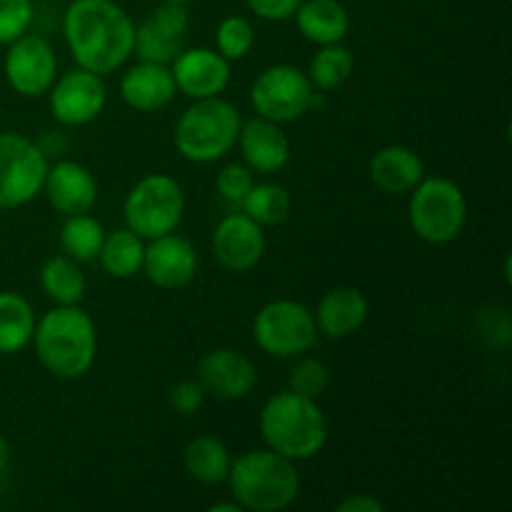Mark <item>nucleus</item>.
Returning a JSON list of instances; mask_svg holds the SVG:
<instances>
[{
	"label": "nucleus",
	"mask_w": 512,
	"mask_h": 512,
	"mask_svg": "<svg viewBox=\"0 0 512 512\" xmlns=\"http://www.w3.org/2000/svg\"><path fill=\"white\" fill-rule=\"evenodd\" d=\"M175 88L193 100L215 98L230 83V60L213 48H183L170 68Z\"/></svg>",
	"instance_id": "14"
},
{
	"label": "nucleus",
	"mask_w": 512,
	"mask_h": 512,
	"mask_svg": "<svg viewBox=\"0 0 512 512\" xmlns=\"http://www.w3.org/2000/svg\"><path fill=\"white\" fill-rule=\"evenodd\" d=\"M385 505L368 493H355L338 503V512H383Z\"/></svg>",
	"instance_id": "37"
},
{
	"label": "nucleus",
	"mask_w": 512,
	"mask_h": 512,
	"mask_svg": "<svg viewBox=\"0 0 512 512\" xmlns=\"http://www.w3.org/2000/svg\"><path fill=\"white\" fill-rule=\"evenodd\" d=\"M255 28L243 15H228L215 30V45L225 60H243L253 50Z\"/></svg>",
	"instance_id": "31"
},
{
	"label": "nucleus",
	"mask_w": 512,
	"mask_h": 512,
	"mask_svg": "<svg viewBox=\"0 0 512 512\" xmlns=\"http://www.w3.org/2000/svg\"><path fill=\"white\" fill-rule=\"evenodd\" d=\"M368 310L370 305L363 290L343 285V288H335L330 293H325L313 315L315 325H318V333L340 340L353 335L358 328H363V323L368 320Z\"/></svg>",
	"instance_id": "20"
},
{
	"label": "nucleus",
	"mask_w": 512,
	"mask_h": 512,
	"mask_svg": "<svg viewBox=\"0 0 512 512\" xmlns=\"http://www.w3.org/2000/svg\"><path fill=\"white\" fill-rule=\"evenodd\" d=\"M63 35L78 68L108 75L133 55V18L115 0H73L63 15Z\"/></svg>",
	"instance_id": "1"
},
{
	"label": "nucleus",
	"mask_w": 512,
	"mask_h": 512,
	"mask_svg": "<svg viewBox=\"0 0 512 512\" xmlns=\"http://www.w3.org/2000/svg\"><path fill=\"white\" fill-rule=\"evenodd\" d=\"M240 153L245 165L255 173H278L290 160V140L280 123L265 118H253L240 125Z\"/></svg>",
	"instance_id": "18"
},
{
	"label": "nucleus",
	"mask_w": 512,
	"mask_h": 512,
	"mask_svg": "<svg viewBox=\"0 0 512 512\" xmlns=\"http://www.w3.org/2000/svg\"><path fill=\"white\" fill-rule=\"evenodd\" d=\"M290 193L278 183H258L248 190L240 208L258 225H280L290 215Z\"/></svg>",
	"instance_id": "28"
},
{
	"label": "nucleus",
	"mask_w": 512,
	"mask_h": 512,
	"mask_svg": "<svg viewBox=\"0 0 512 512\" xmlns=\"http://www.w3.org/2000/svg\"><path fill=\"white\" fill-rule=\"evenodd\" d=\"M35 313L33 305L20 293H0V355H15L33 340Z\"/></svg>",
	"instance_id": "24"
},
{
	"label": "nucleus",
	"mask_w": 512,
	"mask_h": 512,
	"mask_svg": "<svg viewBox=\"0 0 512 512\" xmlns=\"http://www.w3.org/2000/svg\"><path fill=\"white\" fill-rule=\"evenodd\" d=\"M185 213V195L178 180L153 173L130 188L123 203L125 225L143 240L175 233Z\"/></svg>",
	"instance_id": "7"
},
{
	"label": "nucleus",
	"mask_w": 512,
	"mask_h": 512,
	"mask_svg": "<svg viewBox=\"0 0 512 512\" xmlns=\"http://www.w3.org/2000/svg\"><path fill=\"white\" fill-rule=\"evenodd\" d=\"M143 273L158 288H185L198 273V253L190 240L168 233L145 245Z\"/></svg>",
	"instance_id": "16"
},
{
	"label": "nucleus",
	"mask_w": 512,
	"mask_h": 512,
	"mask_svg": "<svg viewBox=\"0 0 512 512\" xmlns=\"http://www.w3.org/2000/svg\"><path fill=\"white\" fill-rule=\"evenodd\" d=\"M260 435L265 445L283 458L310 460L328 443V418L313 398L283 390L268 398L260 410Z\"/></svg>",
	"instance_id": "3"
},
{
	"label": "nucleus",
	"mask_w": 512,
	"mask_h": 512,
	"mask_svg": "<svg viewBox=\"0 0 512 512\" xmlns=\"http://www.w3.org/2000/svg\"><path fill=\"white\" fill-rule=\"evenodd\" d=\"M33 348L40 365L55 378H83L98 355V330L80 305H58L35 320Z\"/></svg>",
	"instance_id": "2"
},
{
	"label": "nucleus",
	"mask_w": 512,
	"mask_h": 512,
	"mask_svg": "<svg viewBox=\"0 0 512 512\" xmlns=\"http://www.w3.org/2000/svg\"><path fill=\"white\" fill-rule=\"evenodd\" d=\"M205 403V390L198 380H183L170 390V405L175 413L180 415H195L200 413Z\"/></svg>",
	"instance_id": "35"
},
{
	"label": "nucleus",
	"mask_w": 512,
	"mask_h": 512,
	"mask_svg": "<svg viewBox=\"0 0 512 512\" xmlns=\"http://www.w3.org/2000/svg\"><path fill=\"white\" fill-rule=\"evenodd\" d=\"M198 383L220 400H243L258 383L253 360L233 348H218L198 363Z\"/></svg>",
	"instance_id": "15"
},
{
	"label": "nucleus",
	"mask_w": 512,
	"mask_h": 512,
	"mask_svg": "<svg viewBox=\"0 0 512 512\" xmlns=\"http://www.w3.org/2000/svg\"><path fill=\"white\" fill-rule=\"evenodd\" d=\"M253 338L273 358H300L318 343V325L308 305L298 300H273L253 320Z\"/></svg>",
	"instance_id": "8"
},
{
	"label": "nucleus",
	"mask_w": 512,
	"mask_h": 512,
	"mask_svg": "<svg viewBox=\"0 0 512 512\" xmlns=\"http://www.w3.org/2000/svg\"><path fill=\"white\" fill-rule=\"evenodd\" d=\"M5 80L23 98H38L48 93L58 78V58L43 35L23 33L8 43L3 60Z\"/></svg>",
	"instance_id": "11"
},
{
	"label": "nucleus",
	"mask_w": 512,
	"mask_h": 512,
	"mask_svg": "<svg viewBox=\"0 0 512 512\" xmlns=\"http://www.w3.org/2000/svg\"><path fill=\"white\" fill-rule=\"evenodd\" d=\"M183 40V35L170 33L158 20L148 18L135 28L133 53H138L140 60H148V63L168 65L183 50Z\"/></svg>",
	"instance_id": "30"
},
{
	"label": "nucleus",
	"mask_w": 512,
	"mask_h": 512,
	"mask_svg": "<svg viewBox=\"0 0 512 512\" xmlns=\"http://www.w3.org/2000/svg\"><path fill=\"white\" fill-rule=\"evenodd\" d=\"M288 383L293 393L318 400L320 395L325 393V388H328L330 370L325 368L323 360L303 358V355H300V360L293 365V370H290Z\"/></svg>",
	"instance_id": "32"
},
{
	"label": "nucleus",
	"mask_w": 512,
	"mask_h": 512,
	"mask_svg": "<svg viewBox=\"0 0 512 512\" xmlns=\"http://www.w3.org/2000/svg\"><path fill=\"white\" fill-rule=\"evenodd\" d=\"M48 165L38 143L18 133H0V210L23 208L43 193Z\"/></svg>",
	"instance_id": "9"
},
{
	"label": "nucleus",
	"mask_w": 512,
	"mask_h": 512,
	"mask_svg": "<svg viewBox=\"0 0 512 512\" xmlns=\"http://www.w3.org/2000/svg\"><path fill=\"white\" fill-rule=\"evenodd\" d=\"M48 93L53 118L68 128L93 123L103 113L105 100H108L103 75L85 68H75L63 78H55Z\"/></svg>",
	"instance_id": "12"
},
{
	"label": "nucleus",
	"mask_w": 512,
	"mask_h": 512,
	"mask_svg": "<svg viewBox=\"0 0 512 512\" xmlns=\"http://www.w3.org/2000/svg\"><path fill=\"white\" fill-rule=\"evenodd\" d=\"M230 490L243 510L280 512L295 503L300 473L293 460L275 450H250L230 463Z\"/></svg>",
	"instance_id": "4"
},
{
	"label": "nucleus",
	"mask_w": 512,
	"mask_h": 512,
	"mask_svg": "<svg viewBox=\"0 0 512 512\" xmlns=\"http://www.w3.org/2000/svg\"><path fill=\"white\" fill-rule=\"evenodd\" d=\"M215 185H218V193L223 195L228 203L240 205L243 198L248 195V190L253 188V170L243 163H228L218 170V178H215Z\"/></svg>",
	"instance_id": "34"
},
{
	"label": "nucleus",
	"mask_w": 512,
	"mask_h": 512,
	"mask_svg": "<svg viewBox=\"0 0 512 512\" xmlns=\"http://www.w3.org/2000/svg\"><path fill=\"white\" fill-rule=\"evenodd\" d=\"M43 193L48 203L68 218V215L88 213L93 208L98 200V180L83 163L60 160V163L48 165Z\"/></svg>",
	"instance_id": "17"
},
{
	"label": "nucleus",
	"mask_w": 512,
	"mask_h": 512,
	"mask_svg": "<svg viewBox=\"0 0 512 512\" xmlns=\"http://www.w3.org/2000/svg\"><path fill=\"white\" fill-rule=\"evenodd\" d=\"M40 288L58 305H80L85 298V275L78 260L53 255L40 268Z\"/></svg>",
	"instance_id": "26"
},
{
	"label": "nucleus",
	"mask_w": 512,
	"mask_h": 512,
	"mask_svg": "<svg viewBox=\"0 0 512 512\" xmlns=\"http://www.w3.org/2000/svg\"><path fill=\"white\" fill-rule=\"evenodd\" d=\"M105 230L103 225L88 213L68 215L63 230H60V248L63 255L78 260V263H90L98 258L100 248H103Z\"/></svg>",
	"instance_id": "27"
},
{
	"label": "nucleus",
	"mask_w": 512,
	"mask_h": 512,
	"mask_svg": "<svg viewBox=\"0 0 512 512\" xmlns=\"http://www.w3.org/2000/svg\"><path fill=\"white\" fill-rule=\"evenodd\" d=\"M210 512H243V508H240V503L235 500V503H215L210 505Z\"/></svg>",
	"instance_id": "39"
},
{
	"label": "nucleus",
	"mask_w": 512,
	"mask_h": 512,
	"mask_svg": "<svg viewBox=\"0 0 512 512\" xmlns=\"http://www.w3.org/2000/svg\"><path fill=\"white\" fill-rule=\"evenodd\" d=\"M293 18L300 35L315 45L340 43L350 30V15L340 0H300Z\"/></svg>",
	"instance_id": "22"
},
{
	"label": "nucleus",
	"mask_w": 512,
	"mask_h": 512,
	"mask_svg": "<svg viewBox=\"0 0 512 512\" xmlns=\"http://www.w3.org/2000/svg\"><path fill=\"white\" fill-rule=\"evenodd\" d=\"M33 13V0H0V45L13 43L28 33Z\"/></svg>",
	"instance_id": "33"
},
{
	"label": "nucleus",
	"mask_w": 512,
	"mask_h": 512,
	"mask_svg": "<svg viewBox=\"0 0 512 512\" xmlns=\"http://www.w3.org/2000/svg\"><path fill=\"white\" fill-rule=\"evenodd\" d=\"M183 463L190 478L198 480V483L220 485L228 480L233 458H230L223 440L213 438V435H200L185 445Z\"/></svg>",
	"instance_id": "23"
},
{
	"label": "nucleus",
	"mask_w": 512,
	"mask_h": 512,
	"mask_svg": "<svg viewBox=\"0 0 512 512\" xmlns=\"http://www.w3.org/2000/svg\"><path fill=\"white\" fill-rule=\"evenodd\" d=\"M240 125L243 118L228 100L218 95L195 100L190 108L183 110L175 125V150L190 163H215L238 143Z\"/></svg>",
	"instance_id": "5"
},
{
	"label": "nucleus",
	"mask_w": 512,
	"mask_h": 512,
	"mask_svg": "<svg viewBox=\"0 0 512 512\" xmlns=\"http://www.w3.org/2000/svg\"><path fill=\"white\" fill-rule=\"evenodd\" d=\"M245 5H248L250 13L258 15V18L270 20V23H280V20L293 18L300 0H245Z\"/></svg>",
	"instance_id": "36"
},
{
	"label": "nucleus",
	"mask_w": 512,
	"mask_h": 512,
	"mask_svg": "<svg viewBox=\"0 0 512 512\" xmlns=\"http://www.w3.org/2000/svg\"><path fill=\"white\" fill-rule=\"evenodd\" d=\"M353 68L355 58L353 53H350V48H345V45L340 43L320 45V50L313 55V60H310L308 78L315 88L333 90L340 88V85L353 75Z\"/></svg>",
	"instance_id": "29"
},
{
	"label": "nucleus",
	"mask_w": 512,
	"mask_h": 512,
	"mask_svg": "<svg viewBox=\"0 0 512 512\" xmlns=\"http://www.w3.org/2000/svg\"><path fill=\"white\" fill-rule=\"evenodd\" d=\"M175 93H178V88H175L173 73L163 63L140 60L120 80V95H123V100L130 108L140 110V113L163 110L173 100Z\"/></svg>",
	"instance_id": "19"
},
{
	"label": "nucleus",
	"mask_w": 512,
	"mask_h": 512,
	"mask_svg": "<svg viewBox=\"0 0 512 512\" xmlns=\"http://www.w3.org/2000/svg\"><path fill=\"white\" fill-rule=\"evenodd\" d=\"M370 178L385 193H408L425 178V165L405 145H385L370 160Z\"/></svg>",
	"instance_id": "21"
},
{
	"label": "nucleus",
	"mask_w": 512,
	"mask_h": 512,
	"mask_svg": "<svg viewBox=\"0 0 512 512\" xmlns=\"http://www.w3.org/2000/svg\"><path fill=\"white\" fill-rule=\"evenodd\" d=\"M468 223V200L448 178H423L410 198V225L430 245L453 243Z\"/></svg>",
	"instance_id": "6"
},
{
	"label": "nucleus",
	"mask_w": 512,
	"mask_h": 512,
	"mask_svg": "<svg viewBox=\"0 0 512 512\" xmlns=\"http://www.w3.org/2000/svg\"><path fill=\"white\" fill-rule=\"evenodd\" d=\"M313 98L315 93L308 73L285 63L265 68L250 88V103L255 113L273 123L298 120L313 108Z\"/></svg>",
	"instance_id": "10"
},
{
	"label": "nucleus",
	"mask_w": 512,
	"mask_h": 512,
	"mask_svg": "<svg viewBox=\"0 0 512 512\" xmlns=\"http://www.w3.org/2000/svg\"><path fill=\"white\" fill-rule=\"evenodd\" d=\"M170 3H183L185 5V3H190V0H170Z\"/></svg>",
	"instance_id": "40"
},
{
	"label": "nucleus",
	"mask_w": 512,
	"mask_h": 512,
	"mask_svg": "<svg viewBox=\"0 0 512 512\" xmlns=\"http://www.w3.org/2000/svg\"><path fill=\"white\" fill-rule=\"evenodd\" d=\"M213 253L215 260L230 273H248L265 255L263 225L245 213H230L215 228Z\"/></svg>",
	"instance_id": "13"
},
{
	"label": "nucleus",
	"mask_w": 512,
	"mask_h": 512,
	"mask_svg": "<svg viewBox=\"0 0 512 512\" xmlns=\"http://www.w3.org/2000/svg\"><path fill=\"white\" fill-rule=\"evenodd\" d=\"M8 463H10V445H8V440L0 435V473L8 468Z\"/></svg>",
	"instance_id": "38"
},
{
	"label": "nucleus",
	"mask_w": 512,
	"mask_h": 512,
	"mask_svg": "<svg viewBox=\"0 0 512 512\" xmlns=\"http://www.w3.org/2000/svg\"><path fill=\"white\" fill-rule=\"evenodd\" d=\"M145 243L140 235L130 228H120L115 233L105 235L103 248H100L98 260L108 275L118 280H128L143 270Z\"/></svg>",
	"instance_id": "25"
}]
</instances>
